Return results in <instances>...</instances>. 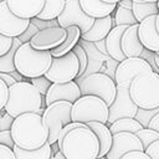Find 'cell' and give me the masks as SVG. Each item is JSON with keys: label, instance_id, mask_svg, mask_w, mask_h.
<instances>
[{"label": "cell", "instance_id": "6da1fadb", "mask_svg": "<svg viewBox=\"0 0 159 159\" xmlns=\"http://www.w3.org/2000/svg\"><path fill=\"white\" fill-rule=\"evenodd\" d=\"M15 145L25 150H36L48 142V132L43 125L42 116L25 113L15 118L11 127Z\"/></svg>", "mask_w": 159, "mask_h": 159}, {"label": "cell", "instance_id": "7a4b0ae2", "mask_svg": "<svg viewBox=\"0 0 159 159\" xmlns=\"http://www.w3.org/2000/svg\"><path fill=\"white\" fill-rule=\"evenodd\" d=\"M46 107L45 97L41 96L37 88L30 81H22L9 87V101L4 109L14 118H17L25 113L42 116Z\"/></svg>", "mask_w": 159, "mask_h": 159}, {"label": "cell", "instance_id": "3957f363", "mask_svg": "<svg viewBox=\"0 0 159 159\" xmlns=\"http://www.w3.org/2000/svg\"><path fill=\"white\" fill-rule=\"evenodd\" d=\"M60 149L66 159H97L101 147L97 135L87 125L71 130Z\"/></svg>", "mask_w": 159, "mask_h": 159}, {"label": "cell", "instance_id": "277c9868", "mask_svg": "<svg viewBox=\"0 0 159 159\" xmlns=\"http://www.w3.org/2000/svg\"><path fill=\"white\" fill-rule=\"evenodd\" d=\"M51 51L35 50L30 42L22 43L15 55L16 71L27 80L45 76L52 65Z\"/></svg>", "mask_w": 159, "mask_h": 159}, {"label": "cell", "instance_id": "5b68a950", "mask_svg": "<svg viewBox=\"0 0 159 159\" xmlns=\"http://www.w3.org/2000/svg\"><path fill=\"white\" fill-rule=\"evenodd\" d=\"M129 94L140 109L159 108V73L148 71L138 75L129 86Z\"/></svg>", "mask_w": 159, "mask_h": 159}, {"label": "cell", "instance_id": "8992f818", "mask_svg": "<svg viewBox=\"0 0 159 159\" xmlns=\"http://www.w3.org/2000/svg\"><path fill=\"white\" fill-rule=\"evenodd\" d=\"M71 117L72 122L83 124H88L92 122L108 124L109 106L99 97L82 96L72 104Z\"/></svg>", "mask_w": 159, "mask_h": 159}, {"label": "cell", "instance_id": "52a82bcc", "mask_svg": "<svg viewBox=\"0 0 159 159\" xmlns=\"http://www.w3.org/2000/svg\"><path fill=\"white\" fill-rule=\"evenodd\" d=\"M81 88L82 96H96L102 98L109 107L117 97L118 86L111 76L102 72H93L76 81Z\"/></svg>", "mask_w": 159, "mask_h": 159}, {"label": "cell", "instance_id": "ba28073f", "mask_svg": "<svg viewBox=\"0 0 159 159\" xmlns=\"http://www.w3.org/2000/svg\"><path fill=\"white\" fill-rule=\"evenodd\" d=\"M72 104L67 101H58L46 107L42 114V122L48 132V144H56L63 127L72 122Z\"/></svg>", "mask_w": 159, "mask_h": 159}, {"label": "cell", "instance_id": "9c48e42d", "mask_svg": "<svg viewBox=\"0 0 159 159\" xmlns=\"http://www.w3.org/2000/svg\"><path fill=\"white\" fill-rule=\"evenodd\" d=\"M80 73V61L77 55L71 51L62 57H53L52 65L45 77L52 83H68L75 81Z\"/></svg>", "mask_w": 159, "mask_h": 159}, {"label": "cell", "instance_id": "30bf717a", "mask_svg": "<svg viewBox=\"0 0 159 159\" xmlns=\"http://www.w3.org/2000/svg\"><path fill=\"white\" fill-rule=\"evenodd\" d=\"M153 71L149 62L142 57H127L118 63L114 72V81L118 87L129 88L132 81L140 73Z\"/></svg>", "mask_w": 159, "mask_h": 159}, {"label": "cell", "instance_id": "8fae6325", "mask_svg": "<svg viewBox=\"0 0 159 159\" xmlns=\"http://www.w3.org/2000/svg\"><path fill=\"white\" fill-rule=\"evenodd\" d=\"M58 25L63 29L70 26H78L82 34L91 30L94 24V19L89 17L81 7L80 0H67L62 14L57 17Z\"/></svg>", "mask_w": 159, "mask_h": 159}, {"label": "cell", "instance_id": "7c38bea8", "mask_svg": "<svg viewBox=\"0 0 159 159\" xmlns=\"http://www.w3.org/2000/svg\"><path fill=\"white\" fill-rule=\"evenodd\" d=\"M31 20L21 19L12 14L5 1H0V35L12 39L20 37L30 26Z\"/></svg>", "mask_w": 159, "mask_h": 159}, {"label": "cell", "instance_id": "4fadbf2b", "mask_svg": "<svg viewBox=\"0 0 159 159\" xmlns=\"http://www.w3.org/2000/svg\"><path fill=\"white\" fill-rule=\"evenodd\" d=\"M138 109L139 108L130 98L129 88L118 87L116 101L109 107V118L107 125L109 127L112 123L122 118H135Z\"/></svg>", "mask_w": 159, "mask_h": 159}, {"label": "cell", "instance_id": "5bb4252c", "mask_svg": "<svg viewBox=\"0 0 159 159\" xmlns=\"http://www.w3.org/2000/svg\"><path fill=\"white\" fill-rule=\"evenodd\" d=\"M67 37L66 29L57 26L45 30H40L35 37L30 41L31 46L39 51H52L65 42Z\"/></svg>", "mask_w": 159, "mask_h": 159}, {"label": "cell", "instance_id": "9a60e30c", "mask_svg": "<svg viewBox=\"0 0 159 159\" xmlns=\"http://www.w3.org/2000/svg\"><path fill=\"white\" fill-rule=\"evenodd\" d=\"M134 150L144 152V147L140 139L133 133H118L113 135V144L109 153L106 155V158L122 159L125 154Z\"/></svg>", "mask_w": 159, "mask_h": 159}, {"label": "cell", "instance_id": "2e32d148", "mask_svg": "<svg viewBox=\"0 0 159 159\" xmlns=\"http://www.w3.org/2000/svg\"><path fill=\"white\" fill-rule=\"evenodd\" d=\"M81 97L82 93L78 83L76 81H72L68 83H52L45 97V101L46 106H50L58 101H67L75 103Z\"/></svg>", "mask_w": 159, "mask_h": 159}, {"label": "cell", "instance_id": "e0dca14e", "mask_svg": "<svg viewBox=\"0 0 159 159\" xmlns=\"http://www.w3.org/2000/svg\"><path fill=\"white\" fill-rule=\"evenodd\" d=\"M155 20H157V15H153V16L144 19L142 22H139L138 36L145 50L158 53L159 52V34L157 31Z\"/></svg>", "mask_w": 159, "mask_h": 159}, {"label": "cell", "instance_id": "ac0fdd59", "mask_svg": "<svg viewBox=\"0 0 159 159\" xmlns=\"http://www.w3.org/2000/svg\"><path fill=\"white\" fill-rule=\"evenodd\" d=\"M46 0H6L12 14L21 19L32 20L37 17L45 7Z\"/></svg>", "mask_w": 159, "mask_h": 159}, {"label": "cell", "instance_id": "d6986e66", "mask_svg": "<svg viewBox=\"0 0 159 159\" xmlns=\"http://www.w3.org/2000/svg\"><path fill=\"white\" fill-rule=\"evenodd\" d=\"M139 24L129 26L122 37V51L125 57H140L144 52V46L142 45L138 36Z\"/></svg>", "mask_w": 159, "mask_h": 159}, {"label": "cell", "instance_id": "ffe728a7", "mask_svg": "<svg viewBox=\"0 0 159 159\" xmlns=\"http://www.w3.org/2000/svg\"><path fill=\"white\" fill-rule=\"evenodd\" d=\"M113 27H116V22L112 15L102 19H96L91 30L87 31L86 34H82L81 40H84L87 42H98L106 40Z\"/></svg>", "mask_w": 159, "mask_h": 159}, {"label": "cell", "instance_id": "44dd1931", "mask_svg": "<svg viewBox=\"0 0 159 159\" xmlns=\"http://www.w3.org/2000/svg\"><path fill=\"white\" fill-rule=\"evenodd\" d=\"M129 26H127V25L116 26L112 29V31L109 32V35L106 39L107 53L112 60L117 61L118 63L127 58L122 51V37H123V34L125 32V30Z\"/></svg>", "mask_w": 159, "mask_h": 159}, {"label": "cell", "instance_id": "7402d4cb", "mask_svg": "<svg viewBox=\"0 0 159 159\" xmlns=\"http://www.w3.org/2000/svg\"><path fill=\"white\" fill-rule=\"evenodd\" d=\"M80 5L82 10L94 20L112 15L117 9V5L106 4L102 0H80Z\"/></svg>", "mask_w": 159, "mask_h": 159}, {"label": "cell", "instance_id": "603a6c76", "mask_svg": "<svg viewBox=\"0 0 159 159\" xmlns=\"http://www.w3.org/2000/svg\"><path fill=\"white\" fill-rule=\"evenodd\" d=\"M93 132L94 134L97 135L98 140H99V154H98V158H103L106 157L111 148H112V144H113V134L109 129V127L107 124H103V123H98V122H92V123H88L87 124Z\"/></svg>", "mask_w": 159, "mask_h": 159}, {"label": "cell", "instance_id": "cb8c5ba5", "mask_svg": "<svg viewBox=\"0 0 159 159\" xmlns=\"http://www.w3.org/2000/svg\"><path fill=\"white\" fill-rule=\"evenodd\" d=\"M66 31H67V37H66L65 42L62 45H60L57 48L51 51L52 57H62V56L70 53L71 51L75 50L78 41L81 40L82 31L78 26H70L66 29Z\"/></svg>", "mask_w": 159, "mask_h": 159}, {"label": "cell", "instance_id": "d4e9b609", "mask_svg": "<svg viewBox=\"0 0 159 159\" xmlns=\"http://www.w3.org/2000/svg\"><path fill=\"white\" fill-rule=\"evenodd\" d=\"M14 153L16 155V159H51L55 155L52 153V147L48 143H46L42 148L36 150H25L15 145Z\"/></svg>", "mask_w": 159, "mask_h": 159}, {"label": "cell", "instance_id": "484cf974", "mask_svg": "<svg viewBox=\"0 0 159 159\" xmlns=\"http://www.w3.org/2000/svg\"><path fill=\"white\" fill-rule=\"evenodd\" d=\"M144 127L135 119V118H122L116 120L109 125V129L112 134H118V133H133L137 134L139 130H142Z\"/></svg>", "mask_w": 159, "mask_h": 159}, {"label": "cell", "instance_id": "4316f807", "mask_svg": "<svg viewBox=\"0 0 159 159\" xmlns=\"http://www.w3.org/2000/svg\"><path fill=\"white\" fill-rule=\"evenodd\" d=\"M67 0H46L45 1V7L41 11V14L37 16L39 20H56L63 11L66 6Z\"/></svg>", "mask_w": 159, "mask_h": 159}, {"label": "cell", "instance_id": "83f0119b", "mask_svg": "<svg viewBox=\"0 0 159 159\" xmlns=\"http://www.w3.org/2000/svg\"><path fill=\"white\" fill-rule=\"evenodd\" d=\"M21 45H22V42L20 41L19 37L14 39L12 48L5 56H0V73H11V72L16 71V67H15V55H16V51L19 50V47Z\"/></svg>", "mask_w": 159, "mask_h": 159}, {"label": "cell", "instance_id": "f1b7e54d", "mask_svg": "<svg viewBox=\"0 0 159 159\" xmlns=\"http://www.w3.org/2000/svg\"><path fill=\"white\" fill-rule=\"evenodd\" d=\"M133 14L139 24L144 19L159 14L158 4L157 2H133Z\"/></svg>", "mask_w": 159, "mask_h": 159}, {"label": "cell", "instance_id": "f546056e", "mask_svg": "<svg viewBox=\"0 0 159 159\" xmlns=\"http://www.w3.org/2000/svg\"><path fill=\"white\" fill-rule=\"evenodd\" d=\"M114 22L116 26H122V25H127V26H132L138 24L133 10H128L124 7H120L117 5V9L114 11Z\"/></svg>", "mask_w": 159, "mask_h": 159}, {"label": "cell", "instance_id": "4dcf8cb0", "mask_svg": "<svg viewBox=\"0 0 159 159\" xmlns=\"http://www.w3.org/2000/svg\"><path fill=\"white\" fill-rule=\"evenodd\" d=\"M135 135L140 139V142H142V144H143V147H144V152H145V149H148L149 145H152L154 142L159 140V133L155 132V130H153V129H149V128H143V129L139 130Z\"/></svg>", "mask_w": 159, "mask_h": 159}, {"label": "cell", "instance_id": "1f68e13d", "mask_svg": "<svg viewBox=\"0 0 159 159\" xmlns=\"http://www.w3.org/2000/svg\"><path fill=\"white\" fill-rule=\"evenodd\" d=\"M73 52L77 55L78 57V61H80V73H78V78H81L83 76V73L86 72L87 67H88V57H87V53H86V50L83 48L82 45H77L73 50Z\"/></svg>", "mask_w": 159, "mask_h": 159}, {"label": "cell", "instance_id": "d6a6232c", "mask_svg": "<svg viewBox=\"0 0 159 159\" xmlns=\"http://www.w3.org/2000/svg\"><path fill=\"white\" fill-rule=\"evenodd\" d=\"M159 113V108H157V109H150V111H148V109H138V113H137V116H135V119L144 127V128H148V125H149V123H150V120L153 119V117L155 116V114H158Z\"/></svg>", "mask_w": 159, "mask_h": 159}, {"label": "cell", "instance_id": "836d02e7", "mask_svg": "<svg viewBox=\"0 0 159 159\" xmlns=\"http://www.w3.org/2000/svg\"><path fill=\"white\" fill-rule=\"evenodd\" d=\"M36 88L37 91L41 93L42 97H46L50 87L52 86V82L50 80H47L45 76H41V77H37V78H32V80H29Z\"/></svg>", "mask_w": 159, "mask_h": 159}, {"label": "cell", "instance_id": "e575fe53", "mask_svg": "<svg viewBox=\"0 0 159 159\" xmlns=\"http://www.w3.org/2000/svg\"><path fill=\"white\" fill-rule=\"evenodd\" d=\"M15 122V118L10 116L5 109H1V116H0V132L4 130H11V127Z\"/></svg>", "mask_w": 159, "mask_h": 159}, {"label": "cell", "instance_id": "d590c367", "mask_svg": "<svg viewBox=\"0 0 159 159\" xmlns=\"http://www.w3.org/2000/svg\"><path fill=\"white\" fill-rule=\"evenodd\" d=\"M14 46V39L0 35V56H5Z\"/></svg>", "mask_w": 159, "mask_h": 159}, {"label": "cell", "instance_id": "8d00e7d4", "mask_svg": "<svg viewBox=\"0 0 159 159\" xmlns=\"http://www.w3.org/2000/svg\"><path fill=\"white\" fill-rule=\"evenodd\" d=\"M39 31H40V30H39V27H37L35 24H32V22H31V24H30V26L27 27V30H26V31H25V32L19 37V39H20V41H21L22 43L30 42V41L35 37V35H36Z\"/></svg>", "mask_w": 159, "mask_h": 159}, {"label": "cell", "instance_id": "74e56055", "mask_svg": "<svg viewBox=\"0 0 159 159\" xmlns=\"http://www.w3.org/2000/svg\"><path fill=\"white\" fill-rule=\"evenodd\" d=\"M31 22L35 24V25L39 27V30H45V29L57 27V26H60L57 19H56V20H51V21H47V20H39L37 17H35V19L31 20Z\"/></svg>", "mask_w": 159, "mask_h": 159}, {"label": "cell", "instance_id": "f35d334b", "mask_svg": "<svg viewBox=\"0 0 159 159\" xmlns=\"http://www.w3.org/2000/svg\"><path fill=\"white\" fill-rule=\"evenodd\" d=\"M0 144H1V145H5V147H9V148H11V149H14V147H15V142H14L11 130H4V132H0Z\"/></svg>", "mask_w": 159, "mask_h": 159}, {"label": "cell", "instance_id": "ab89813d", "mask_svg": "<svg viewBox=\"0 0 159 159\" xmlns=\"http://www.w3.org/2000/svg\"><path fill=\"white\" fill-rule=\"evenodd\" d=\"M0 91H1V99H0V109H4L7 101H9V86L0 80Z\"/></svg>", "mask_w": 159, "mask_h": 159}, {"label": "cell", "instance_id": "60d3db41", "mask_svg": "<svg viewBox=\"0 0 159 159\" xmlns=\"http://www.w3.org/2000/svg\"><path fill=\"white\" fill-rule=\"evenodd\" d=\"M145 153L150 159H159V140L154 142L152 145H149L148 149H145Z\"/></svg>", "mask_w": 159, "mask_h": 159}, {"label": "cell", "instance_id": "b9f144b4", "mask_svg": "<svg viewBox=\"0 0 159 159\" xmlns=\"http://www.w3.org/2000/svg\"><path fill=\"white\" fill-rule=\"evenodd\" d=\"M0 159H16L14 149L0 144Z\"/></svg>", "mask_w": 159, "mask_h": 159}, {"label": "cell", "instance_id": "7bdbcfd3", "mask_svg": "<svg viewBox=\"0 0 159 159\" xmlns=\"http://www.w3.org/2000/svg\"><path fill=\"white\" fill-rule=\"evenodd\" d=\"M122 159H150V158L148 157V154L145 152L134 150V152H130V153L125 154Z\"/></svg>", "mask_w": 159, "mask_h": 159}, {"label": "cell", "instance_id": "ee69618b", "mask_svg": "<svg viewBox=\"0 0 159 159\" xmlns=\"http://www.w3.org/2000/svg\"><path fill=\"white\" fill-rule=\"evenodd\" d=\"M0 80L1 81H4L9 87H11V86H14L17 81L10 75V73H0Z\"/></svg>", "mask_w": 159, "mask_h": 159}, {"label": "cell", "instance_id": "f6af8a7d", "mask_svg": "<svg viewBox=\"0 0 159 159\" xmlns=\"http://www.w3.org/2000/svg\"><path fill=\"white\" fill-rule=\"evenodd\" d=\"M148 128H149V129H153V130H155V132L159 133V113L153 117V119L150 120Z\"/></svg>", "mask_w": 159, "mask_h": 159}, {"label": "cell", "instance_id": "bcb514c9", "mask_svg": "<svg viewBox=\"0 0 159 159\" xmlns=\"http://www.w3.org/2000/svg\"><path fill=\"white\" fill-rule=\"evenodd\" d=\"M94 43H96V47L102 53H104V55L108 56V53H107V46H106V40H102V41H98V42H94Z\"/></svg>", "mask_w": 159, "mask_h": 159}, {"label": "cell", "instance_id": "7dc6e473", "mask_svg": "<svg viewBox=\"0 0 159 159\" xmlns=\"http://www.w3.org/2000/svg\"><path fill=\"white\" fill-rule=\"evenodd\" d=\"M118 6L128 9V10H133V1L132 0H122L118 2Z\"/></svg>", "mask_w": 159, "mask_h": 159}, {"label": "cell", "instance_id": "c3c4849f", "mask_svg": "<svg viewBox=\"0 0 159 159\" xmlns=\"http://www.w3.org/2000/svg\"><path fill=\"white\" fill-rule=\"evenodd\" d=\"M10 75H11V76H12V77H14L16 81H17V82H22V81H24V77H22V76H21V75H20L17 71H14V72H11Z\"/></svg>", "mask_w": 159, "mask_h": 159}, {"label": "cell", "instance_id": "681fc988", "mask_svg": "<svg viewBox=\"0 0 159 159\" xmlns=\"http://www.w3.org/2000/svg\"><path fill=\"white\" fill-rule=\"evenodd\" d=\"M102 1L106 4H111V5H118V2L122 0H102Z\"/></svg>", "mask_w": 159, "mask_h": 159}, {"label": "cell", "instance_id": "f907efd6", "mask_svg": "<svg viewBox=\"0 0 159 159\" xmlns=\"http://www.w3.org/2000/svg\"><path fill=\"white\" fill-rule=\"evenodd\" d=\"M53 159H66V158H65V155L62 154V152H58L57 154H55Z\"/></svg>", "mask_w": 159, "mask_h": 159}, {"label": "cell", "instance_id": "816d5d0a", "mask_svg": "<svg viewBox=\"0 0 159 159\" xmlns=\"http://www.w3.org/2000/svg\"><path fill=\"white\" fill-rule=\"evenodd\" d=\"M155 26H157V31L159 34V14L157 15V20H155Z\"/></svg>", "mask_w": 159, "mask_h": 159}, {"label": "cell", "instance_id": "f5cc1de1", "mask_svg": "<svg viewBox=\"0 0 159 159\" xmlns=\"http://www.w3.org/2000/svg\"><path fill=\"white\" fill-rule=\"evenodd\" d=\"M155 63H157V66H158V68H159V56L155 53Z\"/></svg>", "mask_w": 159, "mask_h": 159}, {"label": "cell", "instance_id": "db71d44e", "mask_svg": "<svg viewBox=\"0 0 159 159\" xmlns=\"http://www.w3.org/2000/svg\"><path fill=\"white\" fill-rule=\"evenodd\" d=\"M142 1H144V2H158L159 0H142Z\"/></svg>", "mask_w": 159, "mask_h": 159}, {"label": "cell", "instance_id": "11a10c76", "mask_svg": "<svg viewBox=\"0 0 159 159\" xmlns=\"http://www.w3.org/2000/svg\"><path fill=\"white\" fill-rule=\"evenodd\" d=\"M97 159H107L106 157H103V158H97Z\"/></svg>", "mask_w": 159, "mask_h": 159}, {"label": "cell", "instance_id": "9f6ffc18", "mask_svg": "<svg viewBox=\"0 0 159 159\" xmlns=\"http://www.w3.org/2000/svg\"><path fill=\"white\" fill-rule=\"evenodd\" d=\"M157 4H158V9H159V1H158V2H157Z\"/></svg>", "mask_w": 159, "mask_h": 159}, {"label": "cell", "instance_id": "6f0895ef", "mask_svg": "<svg viewBox=\"0 0 159 159\" xmlns=\"http://www.w3.org/2000/svg\"><path fill=\"white\" fill-rule=\"evenodd\" d=\"M0 1H5V0H0Z\"/></svg>", "mask_w": 159, "mask_h": 159}, {"label": "cell", "instance_id": "680465c9", "mask_svg": "<svg viewBox=\"0 0 159 159\" xmlns=\"http://www.w3.org/2000/svg\"><path fill=\"white\" fill-rule=\"evenodd\" d=\"M53 157H55V155H53ZM53 157H52V158H51V159H53Z\"/></svg>", "mask_w": 159, "mask_h": 159}, {"label": "cell", "instance_id": "91938a15", "mask_svg": "<svg viewBox=\"0 0 159 159\" xmlns=\"http://www.w3.org/2000/svg\"><path fill=\"white\" fill-rule=\"evenodd\" d=\"M157 55H158V56H159V52H158V53H157Z\"/></svg>", "mask_w": 159, "mask_h": 159}]
</instances>
